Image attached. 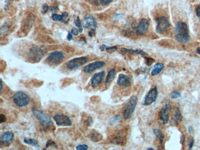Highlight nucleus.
<instances>
[{
    "instance_id": "1",
    "label": "nucleus",
    "mask_w": 200,
    "mask_h": 150,
    "mask_svg": "<svg viewBox=\"0 0 200 150\" xmlns=\"http://www.w3.org/2000/svg\"><path fill=\"white\" fill-rule=\"evenodd\" d=\"M176 39L180 43H186L190 40V35L189 27L187 25L183 22H178L175 28Z\"/></svg>"
},
{
    "instance_id": "2",
    "label": "nucleus",
    "mask_w": 200,
    "mask_h": 150,
    "mask_svg": "<svg viewBox=\"0 0 200 150\" xmlns=\"http://www.w3.org/2000/svg\"><path fill=\"white\" fill-rule=\"evenodd\" d=\"M32 113H33V114L38 119V121L43 126H50L53 124L51 116L48 114L43 112L42 110L36 108H33L32 109Z\"/></svg>"
},
{
    "instance_id": "3",
    "label": "nucleus",
    "mask_w": 200,
    "mask_h": 150,
    "mask_svg": "<svg viewBox=\"0 0 200 150\" xmlns=\"http://www.w3.org/2000/svg\"><path fill=\"white\" fill-rule=\"evenodd\" d=\"M12 100L16 105L19 107H24L30 103V97L23 91H18L12 97Z\"/></svg>"
},
{
    "instance_id": "4",
    "label": "nucleus",
    "mask_w": 200,
    "mask_h": 150,
    "mask_svg": "<svg viewBox=\"0 0 200 150\" xmlns=\"http://www.w3.org/2000/svg\"><path fill=\"white\" fill-rule=\"evenodd\" d=\"M137 103V97L136 96L131 97L128 100L123 111V116L125 119H129L131 118L135 108L136 107Z\"/></svg>"
},
{
    "instance_id": "5",
    "label": "nucleus",
    "mask_w": 200,
    "mask_h": 150,
    "mask_svg": "<svg viewBox=\"0 0 200 150\" xmlns=\"http://www.w3.org/2000/svg\"><path fill=\"white\" fill-rule=\"evenodd\" d=\"M157 32L159 34H163L170 27V23L167 17H159L157 19Z\"/></svg>"
},
{
    "instance_id": "6",
    "label": "nucleus",
    "mask_w": 200,
    "mask_h": 150,
    "mask_svg": "<svg viewBox=\"0 0 200 150\" xmlns=\"http://www.w3.org/2000/svg\"><path fill=\"white\" fill-rule=\"evenodd\" d=\"M44 49L40 47L34 46L30 49L29 51L28 57L30 60L35 62H38L44 55Z\"/></svg>"
},
{
    "instance_id": "7",
    "label": "nucleus",
    "mask_w": 200,
    "mask_h": 150,
    "mask_svg": "<svg viewBox=\"0 0 200 150\" xmlns=\"http://www.w3.org/2000/svg\"><path fill=\"white\" fill-rule=\"evenodd\" d=\"M88 61L87 58L85 57H80L73 58L68 61L67 64V67L70 70H74L78 68L84 64H85Z\"/></svg>"
},
{
    "instance_id": "8",
    "label": "nucleus",
    "mask_w": 200,
    "mask_h": 150,
    "mask_svg": "<svg viewBox=\"0 0 200 150\" xmlns=\"http://www.w3.org/2000/svg\"><path fill=\"white\" fill-rule=\"evenodd\" d=\"M54 120L59 126L68 127L72 125V122L68 116L65 114H56L54 116Z\"/></svg>"
},
{
    "instance_id": "9",
    "label": "nucleus",
    "mask_w": 200,
    "mask_h": 150,
    "mask_svg": "<svg viewBox=\"0 0 200 150\" xmlns=\"http://www.w3.org/2000/svg\"><path fill=\"white\" fill-rule=\"evenodd\" d=\"M82 25L85 28L91 31H95L97 27L96 19L91 15H86L83 18Z\"/></svg>"
},
{
    "instance_id": "10",
    "label": "nucleus",
    "mask_w": 200,
    "mask_h": 150,
    "mask_svg": "<svg viewBox=\"0 0 200 150\" xmlns=\"http://www.w3.org/2000/svg\"><path fill=\"white\" fill-rule=\"evenodd\" d=\"M64 59V54L60 51H55L49 54L47 60L50 64L57 65Z\"/></svg>"
},
{
    "instance_id": "11",
    "label": "nucleus",
    "mask_w": 200,
    "mask_h": 150,
    "mask_svg": "<svg viewBox=\"0 0 200 150\" xmlns=\"http://www.w3.org/2000/svg\"><path fill=\"white\" fill-rule=\"evenodd\" d=\"M171 109V106L170 102L169 100H167L160 112V118L164 124H166L168 122Z\"/></svg>"
},
{
    "instance_id": "12",
    "label": "nucleus",
    "mask_w": 200,
    "mask_h": 150,
    "mask_svg": "<svg viewBox=\"0 0 200 150\" xmlns=\"http://www.w3.org/2000/svg\"><path fill=\"white\" fill-rule=\"evenodd\" d=\"M158 97V89L157 87L151 89L147 93L144 100L145 105H150L156 101Z\"/></svg>"
},
{
    "instance_id": "13",
    "label": "nucleus",
    "mask_w": 200,
    "mask_h": 150,
    "mask_svg": "<svg viewBox=\"0 0 200 150\" xmlns=\"http://www.w3.org/2000/svg\"><path fill=\"white\" fill-rule=\"evenodd\" d=\"M105 65V62L102 61H96L89 63L84 67L83 70L85 73H91L96 70L102 68Z\"/></svg>"
},
{
    "instance_id": "14",
    "label": "nucleus",
    "mask_w": 200,
    "mask_h": 150,
    "mask_svg": "<svg viewBox=\"0 0 200 150\" xmlns=\"http://www.w3.org/2000/svg\"><path fill=\"white\" fill-rule=\"evenodd\" d=\"M150 22L149 21L147 18H142L140 21L137 28L136 29V33L139 36L144 35L147 32L148 28H149Z\"/></svg>"
},
{
    "instance_id": "15",
    "label": "nucleus",
    "mask_w": 200,
    "mask_h": 150,
    "mask_svg": "<svg viewBox=\"0 0 200 150\" xmlns=\"http://www.w3.org/2000/svg\"><path fill=\"white\" fill-rule=\"evenodd\" d=\"M14 136V135L12 132L11 131L6 132L1 136L0 141H1V143L4 146H8L11 144L12 141H13Z\"/></svg>"
},
{
    "instance_id": "16",
    "label": "nucleus",
    "mask_w": 200,
    "mask_h": 150,
    "mask_svg": "<svg viewBox=\"0 0 200 150\" xmlns=\"http://www.w3.org/2000/svg\"><path fill=\"white\" fill-rule=\"evenodd\" d=\"M131 80L132 77L130 76L124 74H120L118 76L117 84L120 86L126 87L131 86Z\"/></svg>"
},
{
    "instance_id": "17",
    "label": "nucleus",
    "mask_w": 200,
    "mask_h": 150,
    "mask_svg": "<svg viewBox=\"0 0 200 150\" xmlns=\"http://www.w3.org/2000/svg\"><path fill=\"white\" fill-rule=\"evenodd\" d=\"M105 75V71H100V72L95 74L92 77L91 81V86L93 87H95L97 86H98L99 84L102 82Z\"/></svg>"
},
{
    "instance_id": "18",
    "label": "nucleus",
    "mask_w": 200,
    "mask_h": 150,
    "mask_svg": "<svg viewBox=\"0 0 200 150\" xmlns=\"http://www.w3.org/2000/svg\"><path fill=\"white\" fill-rule=\"evenodd\" d=\"M182 116L180 113L179 109L177 108L171 117V123L172 124H176L178 122L182 121Z\"/></svg>"
},
{
    "instance_id": "19",
    "label": "nucleus",
    "mask_w": 200,
    "mask_h": 150,
    "mask_svg": "<svg viewBox=\"0 0 200 150\" xmlns=\"http://www.w3.org/2000/svg\"><path fill=\"white\" fill-rule=\"evenodd\" d=\"M90 139H91L94 142H98L102 140V135L98 132V131H96L95 130H93L89 134Z\"/></svg>"
},
{
    "instance_id": "20",
    "label": "nucleus",
    "mask_w": 200,
    "mask_h": 150,
    "mask_svg": "<svg viewBox=\"0 0 200 150\" xmlns=\"http://www.w3.org/2000/svg\"><path fill=\"white\" fill-rule=\"evenodd\" d=\"M164 65L162 63H158L155 65H154V68L152 71V76H156L158 75L162 70L164 68Z\"/></svg>"
},
{
    "instance_id": "21",
    "label": "nucleus",
    "mask_w": 200,
    "mask_h": 150,
    "mask_svg": "<svg viewBox=\"0 0 200 150\" xmlns=\"http://www.w3.org/2000/svg\"><path fill=\"white\" fill-rule=\"evenodd\" d=\"M116 76V71L115 70V69H111L109 71V72L105 78V83H109V82H111L112 81H113L115 79Z\"/></svg>"
},
{
    "instance_id": "22",
    "label": "nucleus",
    "mask_w": 200,
    "mask_h": 150,
    "mask_svg": "<svg viewBox=\"0 0 200 150\" xmlns=\"http://www.w3.org/2000/svg\"><path fill=\"white\" fill-rule=\"evenodd\" d=\"M153 132L154 135H156L158 139V140H159V142L161 143H163L164 141V135L163 133L162 132V131L160 130L159 129H154Z\"/></svg>"
},
{
    "instance_id": "23",
    "label": "nucleus",
    "mask_w": 200,
    "mask_h": 150,
    "mask_svg": "<svg viewBox=\"0 0 200 150\" xmlns=\"http://www.w3.org/2000/svg\"><path fill=\"white\" fill-rule=\"evenodd\" d=\"M74 22L76 25V26L78 28L79 30H80V33H82L83 31V25L82 23L80 21V17L78 16H75V20H74Z\"/></svg>"
},
{
    "instance_id": "24",
    "label": "nucleus",
    "mask_w": 200,
    "mask_h": 150,
    "mask_svg": "<svg viewBox=\"0 0 200 150\" xmlns=\"http://www.w3.org/2000/svg\"><path fill=\"white\" fill-rule=\"evenodd\" d=\"M112 1L113 0H92L93 3L95 4H101L104 6L108 5L110 3L112 2Z\"/></svg>"
},
{
    "instance_id": "25",
    "label": "nucleus",
    "mask_w": 200,
    "mask_h": 150,
    "mask_svg": "<svg viewBox=\"0 0 200 150\" xmlns=\"http://www.w3.org/2000/svg\"><path fill=\"white\" fill-rule=\"evenodd\" d=\"M121 120V115L115 116L110 119V121L109 125L110 126H113V125L115 124L116 123L120 122Z\"/></svg>"
},
{
    "instance_id": "26",
    "label": "nucleus",
    "mask_w": 200,
    "mask_h": 150,
    "mask_svg": "<svg viewBox=\"0 0 200 150\" xmlns=\"http://www.w3.org/2000/svg\"><path fill=\"white\" fill-rule=\"evenodd\" d=\"M24 142L27 143L28 145H31V146H36L38 145V141L35 139H29V138H25L23 140Z\"/></svg>"
},
{
    "instance_id": "27",
    "label": "nucleus",
    "mask_w": 200,
    "mask_h": 150,
    "mask_svg": "<svg viewBox=\"0 0 200 150\" xmlns=\"http://www.w3.org/2000/svg\"><path fill=\"white\" fill-rule=\"evenodd\" d=\"M129 53H131V54H139V55H146L147 54L144 52L142 50H140V49H129L128 50Z\"/></svg>"
},
{
    "instance_id": "28",
    "label": "nucleus",
    "mask_w": 200,
    "mask_h": 150,
    "mask_svg": "<svg viewBox=\"0 0 200 150\" xmlns=\"http://www.w3.org/2000/svg\"><path fill=\"white\" fill-rule=\"evenodd\" d=\"M117 46H113V47H108V46H107V45H105V44H103L101 46H100V49L101 50H117Z\"/></svg>"
},
{
    "instance_id": "29",
    "label": "nucleus",
    "mask_w": 200,
    "mask_h": 150,
    "mask_svg": "<svg viewBox=\"0 0 200 150\" xmlns=\"http://www.w3.org/2000/svg\"><path fill=\"white\" fill-rule=\"evenodd\" d=\"M52 19L54 21H61V22H62V15L53 14L52 15Z\"/></svg>"
},
{
    "instance_id": "30",
    "label": "nucleus",
    "mask_w": 200,
    "mask_h": 150,
    "mask_svg": "<svg viewBox=\"0 0 200 150\" xmlns=\"http://www.w3.org/2000/svg\"><path fill=\"white\" fill-rule=\"evenodd\" d=\"M181 96L180 94L178 92H176V91H174V92H171V97L172 99H177V98H179Z\"/></svg>"
},
{
    "instance_id": "31",
    "label": "nucleus",
    "mask_w": 200,
    "mask_h": 150,
    "mask_svg": "<svg viewBox=\"0 0 200 150\" xmlns=\"http://www.w3.org/2000/svg\"><path fill=\"white\" fill-rule=\"evenodd\" d=\"M77 150H87L88 149V146L86 145H80L76 147Z\"/></svg>"
},
{
    "instance_id": "32",
    "label": "nucleus",
    "mask_w": 200,
    "mask_h": 150,
    "mask_svg": "<svg viewBox=\"0 0 200 150\" xmlns=\"http://www.w3.org/2000/svg\"><path fill=\"white\" fill-rule=\"evenodd\" d=\"M153 62H154V60L152 58H145V63L148 65L150 66Z\"/></svg>"
},
{
    "instance_id": "33",
    "label": "nucleus",
    "mask_w": 200,
    "mask_h": 150,
    "mask_svg": "<svg viewBox=\"0 0 200 150\" xmlns=\"http://www.w3.org/2000/svg\"><path fill=\"white\" fill-rule=\"evenodd\" d=\"M122 17H123V16H122V14H115L114 16H113V20L115 21H120L121 20V18H122Z\"/></svg>"
},
{
    "instance_id": "34",
    "label": "nucleus",
    "mask_w": 200,
    "mask_h": 150,
    "mask_svg": "<svg viewBox=\"0 0 200 150\" xmlns=\"http://www.w3.org/2000/svg\"><path fill=\"white\" fill-rule=\"evenodd\" d=\"M52 145H54V146H57V145H56V143H55L54 141L51 140H49L47 141V143H46V148H49L50 146H52Z\"/></svg>"
},
{
    "instance_id": "35",
    "label": "nucleus",
    "mask_w": 200,
    "mask_h": 150,
    "mask_svg": "<svg viewBox=\"0 0 200 150\" xmlns=\"http://www.w3.org/2000/svg\"><path fill=\"white\" fill-rule=\"evenodd\" d=\"M48 6L46 4H44L42 6V12L43 13V14H45V13H46L48 11Z\"/></svg>"
},
{
    "instance_id": "36",
    "label": "nucleus",
    "mask_w": 200,
    "mask_h": 150,
    "mask_svg": "<svg viewBox=\"0 0 200 150\" xmlns=\"http://www.w3.org/2000/svg\"><path fill=\"white\" fill-rule=\"evenodd\" d=\"M196 14L197 17H198V18H199V22H200V4H199V5L197 6V8H196Z\"/></svg>"
},
{
    "instance_id": "37",
    "label": "nucleus",
    "mask_w": 200,
    "mask_h": 150,
    "mask_svg": "<svg viewBox=\"0 0 200 150\" xmlns=\"http://www.w3.org/2000/svg\"><path fill=\"white\" fill-rule=\"evenodd\" d=\"M71 33L74 35H78V33H80V30L79 29H77L76 28H73L72 30V31H71Z\"/></svg>"
},
{
    "instance_id": "38",
    "label": "nucleus",
    "mask_w": 200,
    "mask_h": 150,
    "mask_svg": "<svg viewBox=\"0 0 200 150\" xmlns=\"http://www.w3.org/2000/svg\"><path fill=\"white\" fill-rule=\"evenodd\" d=\"M6 117L4 114H0V122L1 123H3L4 122H6Z\"/></svg>"
},
{
    "instance_id": "39",
    "label": "nucleus",
    "mask_w": 200,
    "mask_h": 150,
    "mask_svg": "<svg viewBox=\"0 0 200 150\" xmlns=\"http://www.w3.org/2000/svg\"><path fill=\"white\" fill-rule=\"evenodd\" d=\"M67 39L68 41H71L73 40V37H72V33L70 32H68V33L67 35Z\"/></svg>"
},
{
    "instance_id": "40",
    "label": "nucleus",
    "mask_w": 200,
    "mask_h": 150,
    "mask_svg": "<svg viewBox=\"0 0 200 150\" xmlns=\"http://www.w3.org/2000/svg\"><path fill=\"white\" fill-rule=\"evenodd\" d=\"M127 51H128V50L127 49H126V48H122V49H121V53H122L123 54H126L127 53Z\"/></svg>"
},
{
    "instance_id": "41",
    "label": "nucleus",
    "mask_w": 200,
    "mask_h": 150,
    "mask_svg": "<svg viewBox=\"0 0 200 150\" xmlns=\"http://www.w3.org/2000/svg\"><path fill=\"white\" fill-rule=\"evenodd\" d=\"M193 144H194V140H191L190 143H189V148L190 149H191L193 146Z\"/></svg>"
},
{
    "instance_id": "42",
    "label": "nucleus",
    "mask_w": 200,
    "mask_h": 150,
    "mask_svg": "<svg viewBox=\"0 0 200 150\" xmlns=\"http://www.w3.org/2000/svg\"><path fill=\"white\" fill-rule=\"evenodd\" d=\"M0 82H1V83H0V86H1V87H0V90H3V80L2 79H0Z\"/></svg>"
},
{
    "instance_id": "43",
    "label": "nucleus",
    "mask_w": 200,
    "mask_h": 150,
    "mask_svg": "<svg viewBox=\"0 0 200 150\" xmlns=\"http://www.w3.org/2000/svg\"><path fill=\"white\" fill-rule=\"evenodd\" d=\"M192 132H193V128H192L191 126H190V127H189V132L190 134H191Z\"/></svg>"
},
{
    "instance_id": "44",
    "label": "nucleus",
    "mask_w": 200,
    "mask_h": 150,
    "mask_svg": "<svg viewBox=\"0 0 200 150\" xmlns=\"http://www.w3.org/2000/svg\"><path fill=\"white\" fill-rule=\"evenodd\" d=\"M89 36H91V37H92L93 35V33H92V31H89Z\"/></svg>"
},
{
    "instance_id": "45",
    "label": "nucleus",
    "mask_w": 200,
    "mask_h": 150,
    "mask_svg": "<svg viewBox=\"0 0 200 150\" xmlns=\"http://www.w3.org/2000/svg\"><path fill=\"white\" fill-rule=\"evenodd\" d=\"M197 53H198V54L200 55V48H198L197 49Z\"/></svg>"
},
{
    "instance_id": "46",
    "label": "nucleus",
    "mask_w": 200,
    "mask_h": 150,
    "mask_svg": "<svg viewBox=\"0 0 200 150\" xmlns=\"http://www.w3.org/2000/svg\"><path fill=\"white\" fill-rule=\"evenodd\" d=\"M147 150H153V148H147Z\"/></svg>"
}]
</instances>
